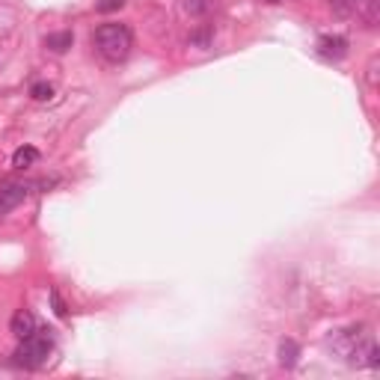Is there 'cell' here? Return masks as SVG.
Returning <instances> with one entry per match:
<instances>
[{"label": "cell", "mask_w": 380, "mask_h": 380, "mask_svg": "<svg viewBox=\"0 0 380 380\" xmlns=\"http://www.w3.org/2000/svg\"><path fill=\"white\" fill-rule=\"evenodd\" d=\"M51 354H54L51 330H36V333L27 336V339H21L16 354H12V362H16L18 369H42Z\"/></svg>", "instance_id": "2"}, {"label": "cell", "mask_w": 380, "mask_h": 380, "mask_svg": "<svg viewBox=\"0 0 380 380\" xmlns=\"http://www.w3.org/2000/svg\"><path fill=\"white\" fill-rule=\"evenodd\" d=\"M30 95L36 98V102H51L54 87H51V83H33V87H30Z\"/></svg>", "instance_id": "9"}, {"label": "cell", "mask_w": 380, "mask_h": 380, "mask_svg": "<svg viewBox=\"0 0 380 380\" xmlns=\"http://www.w3.org/2000/svg\"><path fill=\"white\" fill-rule=\"evenodd\" d=\"M267 4H279V0H267Z\"/></svg>", "instance_id": "12"}, {"label": "cell", "mask_w": 380, "mask_h": 380, "mask_svg": "<svg viewBox=\"0 0 380 380\" xmlns=\"http://www.w3.org/2000/svg\"><path fill=\"white\" fill-rule=\"evenodd\" d=\"M318 54L324 60H342L348 54V39L345 36H321L318 39Z\"/></svg>", "instance_id": "5"}, {"label": "cell", "mask_w": 380, "mask_h": 380, "mask_svg": "<svg viewBox=\"0 0 380 380\" xmlns=\"http://www.w3.org/2000/svg\"><path fill=\"white\" fill-rule=\"evenodd\" d=\"M36 161H39V149H33V146H21L12 154V166H16V170H27V166H33Z\"/></svg>", "instance_id": "6"}, {"label": "cell", "mask_w": 380, "mask_h": 380, "mask_svg": "<svg viewBox=\"0 0 380 380\" xmlns=\"http://www.w3.org/2000/svg\"><path fill=\"white\" fill-rule=\"evenodd\" d=\"M298 354H300V348H298V345H294L291 339H286L283 345H279V362H283V365H286V369H291V365H294V362H298Z\"/></svg>", "instance_id": "8"}, {"label": "cell", "mask_w": 380, "mask_h": 380, "mask_svg": "<svg viewBox=\"0 0 380 380\" xmlns=\"http://www.w3.org/2000/svg\"><path fill=\"white\" fill-rule=\"evenodd\" d=\"M92 45L98 48V54H102L107 63H125L134 48V36L125 24L107 21L92 33Z\"/></svg>", "instance_id": "1"}, {"label": "cell", "mask_w": 380, "mask_h": 380, "mask_svg": "<svg viewBox=\"0 0 380 380\" xmlns=\"http://www.w3.org/2000/svg\"><path fill=\"white\" fill-rule=\"evenodd\" d=\"M27 193H30V188H27L24 181H6V185L0 188V217H6L9 211H16L27 200Z\"/></svg>", "instance_id": "3"}, {"label": "cell", "mask_w": 380, "mask_h": 380, "mask_svg": "<svg viewBox=\"0 0 380 380\" xmlns=\"http://www.w3.org/2000/svg\"><path fill=\"white\" fill-rule=\"evenodd\" d=\"M72 42H75V36L72 33H51L48 39H45V48H51L54 54H63V51H68L72 48Z\"/></svg>", "instance_id": "7"}, {"label": "cell", "mask_w": 380, "mask_h": 380, "mask_svg": "<svg viewBox=\"0 0 380 380\" xmlns=\"http://www.w3.org/2000/svg\"><path fill=\"white\" fill-rule=\"evenodd\" d=\"M51 300H54V306H57V315L66 318V306H63V300H60V294H57V291H51Z\"/></svg>", "instance_id": "11"}, {"label": "cell", "mask_w": 380, "mask_h": 380, "mask_svg": "<svg viewBox=\"0 0 380 380\" xmlns=\"http://www.w3.org/2000/svg\"><path fill=\"white\" fill-rule=\"evenodd\" d=\"M122 4H125V0H102L95 9L98 12H114V9H122Z\"/></svg>", "instance_id": "10"}, {"label": "cell", "mask_w": 380, "mask_h": 380, "mask_svg": "<svg viewBox=\"0 0 380 380\" xmlns=\"http://www.w3.org/2000/svg\"><path fill=\"white\" fill-rule=\"evenodd\" d=\"M9 330H12V336L21 342V339H27L30 333H36L39 330V324H36V315L30 312V309H18L16 315H12V321H9Z\"/></svg>", "instance_id": "4"}]
</instances>
